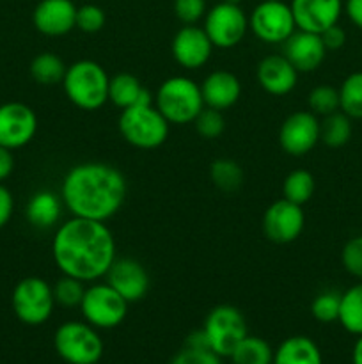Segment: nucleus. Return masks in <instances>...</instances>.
<instances>
[{"label": "nucleus", "instance_id": "f257e3e1", "mask_svg": "<svg viewBox=\"0 0 362 364\" xmlns=\"http://www.w3.org/2000/svg\"><path fill=\"white\" fill-rule=\"evenodd\" d=\"M52 256L62 276L102 279L116 262V240L105 223L71 217L55 230Z\"/></svg>", "mask_w": 362, "mask_h": 364}, {"label": "nucleus", "instance_id": "f03ea898", "mask_svg": "<svg viewBox=\"0 0 362 364\" xmlns=\"http://www.w3.org/2000/svg\"><path fill=\"white\" fill-rule=\"evenodd\" d=\"M128 183L117 167L84 162L71 167L60 185V199L71 217L106 223L124 205Z\"/></svg>", "mask_w": 362, "mask_h": 364}, {"label": "nucleus", "instance_id": "7ed1b4c3", "mask_svg": "<svg viewBox=\"0 0 362 364\" xmlns=\"http://www.w3.org/2000/svg\"><path fill=\"white\" fill-rule=\"evenodd\" d=\"M110 77L105 68L91 59H82L67 66L62 87L67 100L80 110H98L109 102Z\"/></svg>", "mask_w": 362, "mask_h": 364}, {"label": "nucleus", "instance_id": "20e7f679", "mask_svg": "<svg viewBox=\"0 0 362 364\" xmlns=\"http://www.w3.org/2000/svg\"><path fill=\"white\" fill-rule=\"evenodd\" d=\"M155 107L170 124H190L204 109L201 85L190 77L176 75L160 84Z\"/></svg>", "mask_w": 362, "mask_h": 364}, {"label": "nucleus", "instance_id": "39448f33", "mask_svg": "<svg viewBox=\"0 0 362 364\" xmlns=\"http://www.w3.org/2000/svg\"><path fill=\"white\" fill-rule=\"evenodd\" d=\"M119 134L130 146L138 149H156L169 137L170 123L153 103L121 110Z\"/></svg>", "mask_w": 362, "mask_h": 364}, {"label": "nucleus", "instance_id": "423d86ee", "mask_svg": "<svg viewBox=\"0 0 362 364\" xmlns=\"http://www.w3.org/2000/svg\"><path fill=\"white\" fill-rule=\"evenodd\" d=\"M53 348L67 364H98L103 355V340L91 323L64 322L53 334Z\"/></svg>", "mask_w": 362, "mask_h": 364}, {"label": "nucleus", "instance_id": "0eeeda50", "mask_svg": "<svg viewBox=\"0 0 362 364\" xmlns=\"http://www.w3.org/2000/svg\"><path fill=\"white\" fill-rule=\"evenodd\" d=\"M11 306L25 326H43L48 322L55 308V297H53V287L43 277L31 276L18 281L11 295Z\"/></svg>", "mask_w": 362, "mask_h": 364}, {"label": "nucleus", "instance_id": "6e6552de", "mask_svg": "<svg viewBox=\"0 0 362 364\" xmlns=\"http://www.w3.org/2000/svg\"><path fill=\"white\" fill-rule=\"evenodd\" d=\"M202 331L208 340L209 350L220 358H229L238 343L248 334L243 313L231 304L215 306L206 316Z\"/></svg>", "mask_w": 362, "mask_h": 364}, {"label": "nucleus", "instance_id": "1a4fd4ad", "mask_svg": "<svg viewBox=\"0 0 362 364\" xmlns=\"http://www.w3.org/2000/svg\"><path fill=\"white\" fill-rule=\"evenodd\" d=\"M78 308L85 322L96 329H114L128 315V302L106 281L85 288Z\"/></svg>", "mask_w": 362, "mask_h": 364}, {"label": "nucleus", "instance_id": "9d476101", "mask_svg": "<svg viewBox=\"0 0 362 364\" xmlns=\"http://www.w3.org/2000/svg\"><path fill=\"white\" fill-rule=\"evenodd\" d=\"M248 28L266 45H284L297 31V25L290 4L261 0L248 16Z\"/></svg>", "mask_w": 362, "mask_h": 364}, {"label": "nucleus", "instance_id": "9b49d317", "mask_svg": "<svg viewBox=\"0 0 362 364\" xmlns=\"http://www.w3.org/2000/svg\"><path fill=\"white\" fill-rule=\"evenodd\" d=\"M204 32L216 48H233L240 45L248 28V18L236 4L219 2L206 13Z\"/></svg>", "mask_w": 362, "mask_h": 364}, {"label": "nucleus", "instance_id": "f8f14e48", "mask_svg": "<svg viewBox=\"0 0 362 364\" xmlns=\"http://www.w3.org/2000/svg\"><path fill=\"white\" fill-rule=\"evenodd\" d=\"M322 121L311 110H297L280 124L279 144L287 155L304 156L319 142Z\"/></svg>", "mask_w": 362, "mask_h": 364}, {"label": "nucleus", "instance_id": "ddd939ff", "mask_svg": "<svg viewBox=\"0 0 362 364\" xmlns=\"http://www.w3.org/2000/svg\"><path fill=\"white\" fill-rule=\"evenodd\" d=\"M305 213L300 205L287 199H277L263 215V233L273 244H291L302 235Z\"/></svg>", "mask_w": 362, "mask_h": 364}, {"label": "nucleus", "instance_id": "4468645a", "mask_svg": "<svg viewBox=\"0 0 362 364\" xmlns=\"http://www.w3.org/2000/svg\"><path fill=\"white\" fill-rule=\"evenodd\" d=\"M38 132V116L21 102L0 103V146L20 149L27 146Z\"/></svg>", "mask_w": 362, "mask_h": 364}, {"label": "nucleus", "instance_id": "2eb2a0df", "mask_svg": "<svg viewBox=\"0 0 362 364\" xmlns=\"http://www.w3.org/2000/svg\"><path fill=\"white\" fill-rule=\"evenodd\" d=\"M291 13L298 31L322 34L339 23L344 11L343 0H291Z\"/></svg>", "mask_w": 362, "mask_h": 364}, {"label": "nucleus", "instance_id": "dca6fc26", "mask_svg": "<svg viewBox=\"0 0 362 364\" xmlns=\"http://www.w3.org/2000/svg\"><path fill=\"white\" fill-rule=\"evenodd\" d=\"M105 281L130 304L142 301L149 291V274L141 262L133 258H116L106 272Z\"/></svg>", "mask_w": 362, "mask_h": 364}, {"label": "nucleus", "instance_id": "f3484780", "mask_svg": "<svg viewBox=\"0 0 362 364\" xmlns=\"http://www.w3.org/2000/svg\"><path fill=\"white\" fill-rule=\"evenodd\" d=\"M172 57L185 70H199L209 60L213 53V43L209 41L204 28L197 25H185L172 39Z\"/></svg>", "mask_w": 362, "mask_h": 364}, {"label": "nucleus", "instance_id": "a211bd4d", "mask_svg": "<svg viewBox=\"0 0 362 364\" xmlns=\"http://www.w3.org/2000/svg\"><path fill=\"white\" fill-rule=\"evenodd\" d=\"M35 31L60 38L77 28V6L73 0H41L32 13Z\"/></svg>", "mask_w": 362, "mask_h": 364}, {"label": "nucleus", "instance_id": "6ab92c4d", "mask_svg": "<svg viewBox=\"0 0 362 364\" xmlns=\"http://www.w3.org/2000/svg\"><path fill=\"white\" fill-rule=\"evenodd\" d=\"M284 57L293 64L298 73H311L323 64L327 48L322 36L297 28L284 43Z\"/></svg>", "mask_w": 362, "mask_h": 364}, {"label": "nucleus", "instance_id": "aec40b11", "mask_svg": "<svg viewBox=\"0 0 362 364\" xmlns=\"http://www.w3.org/2000/svg\"><path fill=\"white\" fill-rule=\"evenodd\" d=\"M259 85L265 92L272 96H286L297 87L298 71L295 70L293 64L284 57V53H273L266 55L258 64L256 71Z\"/></svg>", "mask_w": 362, "mask_h": 364}, {"label": "nucleus", "instance_id": "412c9836", "mask_svg": "<svg viewBox=\"0 0 362 364\" xmlns=\"http://www.w3.org/2000/svg\"><path fill=\"white\" fill-rule=\"evenodd\" d=\"M202 100L206 107L216 110H227L240 100V78L226 70L212 71L201 84Z\"/></svg>", "mask_w": 362, "mask_h": 364}, {"label": "nucleus", "instance_id": "4be33fe9", "mask_svg": "<svg viewBox=\"0 0 362 364\" xmlns=\"http://www.w3.org/2000/svg\"><path fill=\"white\" fill-rule=\"evenodd\" d=\"M62 206V199L53 194L52 191H39L28 199L25 217L35 230H52L53 226L59 224Z\"/></svg>", "mask_w": 362, "mask_h": 364}, {"label": "nucleus", "instance_id": "5701e85b", "mask_svg": "<svg viewBox=\"0 0 362 364\" xmlns=\"http://www.w3.org/2000/svg\"><path fill=\"white\" fill-rule=\"evenodd\" d=\"M153 96L144 85L141 84L135 75L117 73L110 78L109 102H112L117 109L124 110L135 105H149L153 103Z\"/></svg>", "mask_w": 362, "mask_h": 364}, {"label": "nucleus", "instance_id": "b1692460", "mask_svg": "<svg viewBox=\"0 0 362 364\" xmlns=\"http://www.w3.org/2000/svg\"><path fill=\"white\" fill-rule=\"evenodd\" d=\"M272 364H323V355L309 336H290L273 350Z\"/></svg>", "mask_w": 362, "mask_h": 364}, {"label": "nucleus", "instance_id": "393cba45", "mask_svg": "<svg viewBox=\"0 0 362 364\" xmlns=\"http://www.w3.org/2000/svg\"><path fill=\"white\" fill-rule=\"evenodd\" d=\"M337 322L346 333L362 336V283L353 284L341 294Z\"/></svg>", "mask_w": 362, "mask_h": 364}, {"label": "nucleus", "instance_id": "a878e982", "mask_svg": "<svg viewBox=\"0 0 362 364\" xmlns=\"http://www.w3.org/2000/svg\"><path fill=\"white\" fill-rule=\"evenodd\" d=\"M229 359L233 364H272L273 348L263 338L247 334L238 343V347L234 348Z\"/></svg>", "mask_w": 362, "mask_h": 364}, {"label": "nucleus", "instance_id": "bb28decb", "mask_svg": "<svg viewBox=\"0 0 362 364\" xmlns=\"http://www.w3.org/2000/svg\"><path fill=\"white\" fill-rule=\"evenodd\" d=\"M67 66L57 53L43 52L31 63V75L39 85L62 84Z\"/></svg>", "mask_w": 362, "mask_h": 364}, {"label": "nucleus", "instance_id": "cd10ccee", "mask_svg": "<svg viewBox=\"0 0 362 364\" xmlns=\"http://www.w3.org/2000/svg\"><path fill=\"white\" fill-rule=\"evenodd\" d=\"M351 117H348L343 110L325 116L322 121V134L319 141L329 148H341L351 139Z\"/></svg>", "mask_w": 362, "mask_h": 364}, {"label": "nucleus", "instance_id": "c85d7f7f", "mask_svg": "<svg viewBox=\"0 0 362 364\" xmlns=\"http://www.w3.org/2000/svg\"><path fill=\"white\" fill-rule=\"evenodd\" d=\"M209 178L222 192L233 194L243 185V169L231 159H219L209 166Z\"/></svg>", "mask_w": 362, "mask_h": 364}, {"label": "nucleus", "instance_id": "c756f323", "mask_svg": "<svg viewBox=\"0 0 362 364\" xmlns=\"http://www.w3.org/2000/svg\"><path fill=\"white\" fill-rule=\"evenodd\" d=\"M339 110L351 119H362V71L348 75L341 84Z\"/></svg>", "mask_w": 362, "mask_h": 364}, {"label": "nucleus", "instance_id": "7c9ffc66", "mask_svg": "<svg viewBox=\"0 0 362 364\" xmlns=\"http://www.w3.org/2000/svg\"><path fill=\"white\" fill-rule=\"evenodd\" d=\"M314 176L305 169H295L286 176L283 183L284 199L297 205H305L314 194Z\"/></svg>", "mask_w": 362, "mask_h": 364}, {"label": "nucleus", "instance_id": "2f4dec72", "mask_svg": "<svg viewBox=\"0 0 362 364\" xmlns=\"http://www.w3.org/2000/svg\"><path fill=\"white\" fill-rule=\"evenodd\" d=\"M309 110L316 116H330L339 110V89L332 85H316L307 96Z\"/></svg>", "mask_w": 362, "mask_h": 364}, {"label": "nucleus", "instance_id": "473e14b6", "mask_svg": "<svg viewBox=\"0 0 362 364\" xmlns=\"http://www.w3.org/2000/svg\"><path fill=\"white\" fill-rule=\"evenodd\" d=\"M84 294H85L84 281L75 279V277L62 276L55 284H53V297H55V304L62 306V308H78Z\"/></svg>", "mask_w": 362, "mask_h": 364}, {"label": "nucleus", "instance_id": "72a5a7b5", "mask_svg": "<svg viewBox=\"0 0 362 364\" xmlns=\"http://www.w3.org/2000/svg\"><path fill=\"white\" fill-rule=\"evenodd\" d=\"M339 304H341V294L334 290L322 291L316 295L314 301L311 302V315L319 323H332L337 322L339 318Z\"/></svg>", "mask_w": 362, "mask_h": 364}, {"label": "nucleus", "instance_id": "f704fd0d", "mask_svg": "<svg viewBox=\"0 0 362 364\" xmlns=\"http://www.w3.org/2000/svg\"><path fill=\"white\" fill-rule=\"evenodd\" d=\"M195 130L202 139H219L226 130V119H224L222 110L212 109V107H204L199 112V116L194 121Z\"/></svg>", "mask_w": 362, "mask_h": 364}, {"label": "nucleus", "instance_id": "c9c22d12", "mask_svg": "<svg viewBox=\"0 0 362 364\" xmlns=\"http://www.w3.org/2000/svg\"><path fill=\"white\" fill-rule=\"evenodd\" d=\"M105 11L96 4H84L77 7V28L85 34H96L105 27Z\"/></svg>", "mask_w": 362, "mask_h": 364}, {"label": "nucleus", "instance_id": "e433bc0d", "mask_svg": "<svg viewBox=\"0 0 362 364\" xmlns=\"http://www.w3.org/2000/svg\"><path fill=\"white\" fill-rule=\"evenodd\" d=\"M344 270L357 279H362V235L350 238L341 251Z\"/></svg>", "mask_w": 362, "mask_h": 364}, {"label": "nucleus", "instance_id": "4c0bfd02", "mask_svg": "<svg viewBox=\"0 0 362 364\" xmlns=\"http://www.w3.org/2000/svg\"><path fill=\"white\" fill-rule=\"evenodd\" d=\"M206 0H174V14L183 25H195L206 16Z\"/></svg>", "mask_w": 362, "mask_h": 364}, {"label": "nucleus", "instance_id": "58836bf2", "mask_svg": "<svg viewBox=\"0 0 362 364\" xmlns=\"http://www.w3.org/2000/svg\"><path fill=\"white\" fill-rule=\"evenodd\" d=\"M169 364H222V358L208 348L183 347Z\"/></svg>", "mask_w": 362, "mask_h": 364}, {"label": "nucleus", "instance_id": "ea45409f", "mask_svg": "<svg viewBox=\"0 0 362 364\" xmlns=\"http://www.w3.org/2000/svg\"><path fill=\"white\" fill-rule=\"evenodd\" d=\"M319 36H322V41H323V45H325L327 52H329V50L343 48L344 43H346V32H344V28L341 27L339 23L329 27L327 31H323Z\"/></svg>", "mask_w": 362, "mask_h": 364}, {"label": "nucleus", "instance_id": "a19ab883", "mask_svg": "<svg viewBox=\"0 0 362 364\" xmlns=\"http://www.w3.org/2000/svg\"><path fill=\"white\" fill-rule=\"evenodd\" d=\"M14 212V198L7 187L0 183V230L11 220Z\"/></svg>", "mask_w": 362, "mask_h": 364}, {"label": "nucleus", "instance_id": "79ce46f5", "mask_svg": "<svg viewBox=\"0 0 362 364\" xmlns=\"http://www.w3.org/2000/svg\"><path fill=\"white\" fill-rule=\"evenodd\" d=\"M13 169H14L13 151L7 148H4V146H0V183L11 176Z\"/></svg>", "mask_w": 362, "mask_h": 364}, {"label": "nucleus", "instance_id": "37998d69", "mask_svg": "<svg viewBox=\"0 0 362 364\" xmlns=\"http://www.w3.org/2000/svg\"><path fill=\"white\" fill-rule=\"evenodd\" d=\"M344 13H346L348 20L362 31V0H346Z\"/></svg>", "mask_w": 362, "mask_h": 364}, {"label": "nucleus", "instance_id": "c03bdc74", "mask_svg": "<svg viewBox=\"0 0 362 364\" xmlns=\"http://www.w3.org/2000/svg\"><path fill=\"white\" fill-rule=\"evenodd\" d=\"M185 347H188V348H208V350H209V345H208V340H206L204 331L199 329V331H194V333L188 334L187 341H185Z\"/></svg>", "mask_w": 362, "mask_h": 364}, {"label": "nucleus", "instance_id": "a18cd8bd", "mask_svg": "<svg viewBox=\"0 0 362 364\" xmlns=\"http://www.w3.org/2000/svg\"><path fill=\"white\" fill-rule=\"evenodd\" d=\"M351 364H362V336H357V341L351 350Z\"/></svg>", "mask_w": 362, "mask_h": 364}, {"label": "nucleus", "instance_id": "49530a36", "mask_svg": "<svg viewBox=\"0 0 362 364\" xmlns=\"http://www.w3.org/2000/svg\"><path fill=\"white\" fill-rule=\"evenodd\" d=\"M222 2H227V4H236V6H240L241 0H222Z\"/></svg>", "mask_w": 362, "mask_h": 364}, {"label": "nucleus", "instance_id": "de8ad7c7", "mask_svg": "<svg viewBox=\"0 0 362 364\" xmlns=\"http://www.w3.org/2000/svg\"><path fill=\"white\" fill-rule=\"evenodd\" d=\"M272 2H279V0H272Z\"/></svg>", "mask_w": 362, "mask_h": 364}]
</instances>
